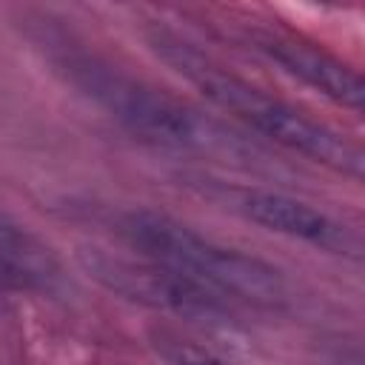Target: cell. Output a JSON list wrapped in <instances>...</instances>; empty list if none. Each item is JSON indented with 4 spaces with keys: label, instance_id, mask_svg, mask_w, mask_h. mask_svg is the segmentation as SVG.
I'll return each mask as SVG.
<instances>
[{
    "label": "cell",
    "instance_id": "6da1fadb",
    "mask_svg": "<svg viewBox=\"0 0 365 365\" xmlns=\"http://www.w3.org/2000/svg\"><path fill=\"white\" fill-rule=\"evenodd\" d=\"M148 48L185 83H191L211 106L220 111L242 120L257 134L268 137L271 143L302 154L325 168H334L339 174H348L354 180H362L365 174V157L356 143L336 134L334 128L305 117L302 111L291 108L288 103L265 94L262 88L245 83L242 77L231 74L220 63H214L208 54L197 51L191 43L180 40L177 34L165 29H151L145 34Z\"/></svg>",
    "mask_w": 365,
    "mask_h": 365
},
{
    "label": "cell",
    "instance_id": "5b68a950",
    "mask_svg": "<svg viewBox=\"0 0 365 365\" xmlns=\"http://www.w3.org/2000/svg\"><path fill=\"white\" fill-rule=\"evenodd\" d=\"M211 194L220 197L228 208H234L245 220H251L274 234L302 240V242L317 245L331 254L359 257V237L351 228L339 225L336 220H331L328 214L317 211L314 205H308L302 200H294L279 191L234 188V185H217Z\"/></svg>",
    "mask_w": 365,
    "mask_h": 365
},
{
    "label": "cell",
    "instance_id": "ba28073f",
    "mask_svg": "<svg viewBox=\"0 0 365 365\" xmlns=\"http://www.w3.org/2000/svg\"><path fill=\"white\" fill-rule=\"evenodd\" d=\"M163 348V356L171 362V365H225L222 359H217L214 354L202 351V348H194L188 342H177V339H168L160 345Z\"/></svg>",
    "mask_w": 365,
    "mask_h": 365
},
{
    "label": "cell",
    "instance_id": "277c9868",
    "mask_svg": "<svg viewBox=\"0 0 365 365\" xmlns=\"http://www.w3.org/2000/svg\"><path fill=\"white\" fill-rule=\"evenodd\" d=\"M77 265L108 294L145 305L151 311L174 314L185 322L211 325V328H225L234 322V311L220 299L217 291L148 257L134 259V257L111 254L97 245H80Z\"/></svg>",
    "mask_w": 365,
    "mask_h": 365
},
{
    "label": "cell",
    "instance_id": "52a82bcc",
    "mask_svg": "<svg viewBox=\"0 0 365 365\" xmlns=\"http://www.w3.org/2000/svg\"><path fill=\"white\" fill-rule=\"evenodd\" d=\"M40 257L34 254V248L20 240L11 228L0 225V282L3 285H14V288H26V285H37L40 282Z\"/></svg>",
    "mask_w": 365,
    "mask_h": 365
},
{
    "label": "cell",
    "instance_id": "7a4b0ae2",
    "mask_svg": "<svg viewBox=\"0 0 365 365\" xmlns=\"http://www.w3.org/2000/svg\"><path fill=\"white\" fill-rule=\"evenodd\" d=\"M57 66L74 88H80L91 103H97L106 114L143 140L231 163H257V157H262L257 145L245 143L220 120L88 54H66L57 60Z\"/></svg>",
    "mask_w": 365,
    "mask_h": 365
},
{
    "label": "cell",
    "instance_id": "3957f363",
    "mask_svg": "<svg viewBox=\"0 0 365 365\" xmlns=\"http://www.w3.org/2000/svg\"><path fill=\"white\" fill-rule=\"evenodd\" d=\"M120 231L143 257L191 277L220 297H240L265 308H279L288 299V282L279 268L237 248L217 245L165 214L145 208L128 211L120 220Z\"/></svg>",
    "mask_w": 365,
    "mask_h": 365
},
{
    "label": "cell",
    "instance_id": "8992f818",
    "mask_svg": "<svg viewBox=\"0 0 365 365\" xmlns=\"http://www.w3.org/2000/svg\"><path fill=\"white\" fill-rule=\"evenodd\" d=\"M257 48L265 51L277 66H282L288 74L299 77L305 86L319 91L322 97L359 111L365 103V86L356 71H351L336 57L325 54L322 48L282 37V34H257Z\"/></svg>",
    "mask_w": 365,
    "mask_h": 365
}]
</instances>
